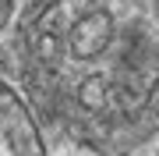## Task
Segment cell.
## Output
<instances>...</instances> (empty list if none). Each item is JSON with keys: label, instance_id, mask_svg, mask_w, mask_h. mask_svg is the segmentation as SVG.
Returning a JSON list of instances; mask_svg holds the SVG:
<instances>
[{"label": "cell", "instance_id": "6da1fadb", "mask_svg": "<svg viewBox=\"0 0 159 156\" xmlns=\"http://www.w3.org/2000/svg\"><path fill=\"white\" fill-rule=\"evenodd\" d=\"M25 75L71 139L99 153L138 145L159 128V0H39Z\"/></svg>", "mask_w": 159, "mask_h": 156}, {"label": "cell", "instance_id": "7a4b0ae2", "mask_svg": "<svg viewBox=\"0 0 159 156\" xmlns=\"http://www.w3.org/2000/svg\"><path fill=\"white\" fill-rule=\"evenodd\" d=\"M0 156H43V142L29 110L7 85H0Z\"/></svg>", "mask_w": 159, "mask_h": 156}]
</instances>
